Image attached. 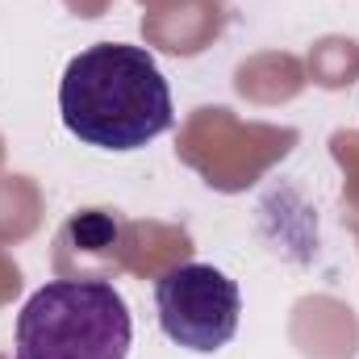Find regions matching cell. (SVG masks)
I'll return each mask as SVG.
<instances>
[{
    "instance_id": "6da1fadb",
    "label": "cell",
    "mask_w": 359,
    "mask_h": 359,
    "mask_svg": "<svg viewBox=\"0 0 359 359\" xmlns=\"http://www.w3.org/2000/svg\"><path fill=\"white\" fill-rule=\"evenodd\" d=\"M59 113L72 138L96 151H142L172 130L176 104L155 55L134 42H96L59 80Z\"/></svg>"
},
{
    "instance_id": "7a4b0ae2",
    "label": "cell",
    "mask_w": 359,
    "mask_h": 359,
    "mask_svg": "<svg viewBox=\"0 0 359 359\" xmlns=\"http://www.w3.org/2000/svg\"><path fill=\"white\" fill-rule=\"evenodd\" d=\"M134 318L109 280H46L17 313L13 359H126Z\"/></svg>"
},
{
    "instance_id": "3957f363",
    "label": "cell",
    "mask_w": 359,
    "mask_h": 359,
    "mask_svg": "<svg viewBox=\"0 0 359 359\" xmlns=\"http://www.w3.org/2000/svg\"><path fill=\"white\" fill-rule=\"evenodd\" d=\"M159 330L192 355L230 347L243 318L238 284L213 264H176L155 280Z\"/></svg>"
},
{
    "instance_id": "277c9868",
    "label": "cell",
    "mask_w": 359,
    "mask_h": 359,
    "mask_svg": "<svg viewBox=\"0 0 359 359\" xmlns=\"http://www.w3.org/2000/svg\"><path fill=\"white\" fill-rule=\"evenodd\" d=\"M0 359H8V355H0Z\"/></svg>"
}]
</instances>
